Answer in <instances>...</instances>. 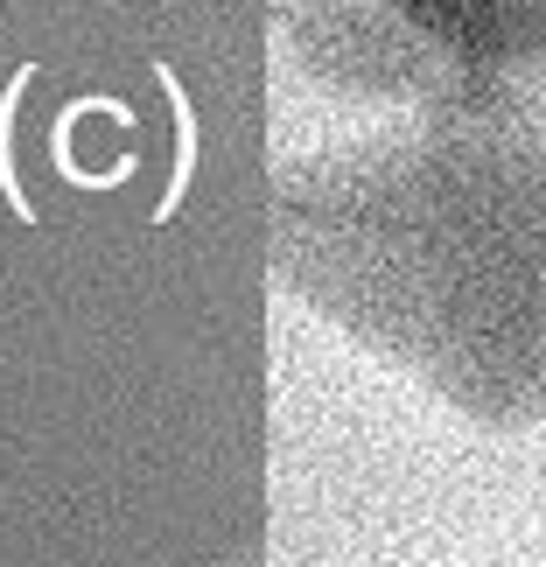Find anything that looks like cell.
<instances>
[{"instance_id": "6da1fadb", "label": "cell", "mask_w": 546, "mask_h": 567, "mask_svg": "<svg viewBox=\"0 0 546 567\" xmlns=\"http://www.w3.org/2000/svg\"><path fill=\"white\" fill-rule=\"evenodd\" d=\"M274 280L476 427L546 421V126L434 113L295 155L274 183Z\"/></svg>"}]
</instances>
